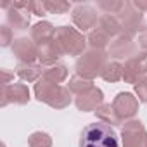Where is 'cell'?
<instances>
[{
	"mask_svg": "<svg viewBox=\"0 0 147 147\" xmlns=\"http://www.w3.org/2000/svg\"><path fill=\"white\" fill-rule=\"evenodd\" d=\"M135 5H137L140 11H147V0H142V2H135Z\"/></svg>",
	"mask_w": 147,
	"mask_h": 147,
	"instance_id": "32",
	"label": "cell"
},
{
	"mask_svg": "<svg viewBox=\"0 0 147 147\" xmlns=\"http://www.w3.org/2000/svg\"><path fill=\"white\" fill-rule=\"evenodd\" d=\"M35 97L54 109H64L71 104V92L67 87L47 82L43 78L35 83Z\"/></svg>",
	"mask_w": 147,
	"mask_h": 147,
	"instance_id": "2",
	"label": "cell"
},
{
	"mask_svg": "<svg viewBox=\"0 0 147 147\" xmlns=\"http://www.w3.org/2000/svg\"><path fill=\"white\" fill-rule=\"evenodd\" d=\"M16 73H18V76L24 82H38L43 75V67L38 66V64H23L19 62L18 67H16Z\"/></svg>",
	"mask_w": 147,
	"mask_h": 147,
	"instance_id": "17",
	"label": "cell"
},
{
	"mask_svg": "<svg viewBox=\"0 0 147 147\" xmlns=\"http://www.w3.org/2000/svg\"><path fill=\"white\" fill-rule=\"evenodd\" d=\"M30 11L31 14L38 16V18H43L47 16V7H45V2H40V0H33V2H30Z\"/></svg>",
	"mask_w": 147,
	"mask_h": 147,
	"instance_id": "27",
	"label": "cell"
},
{
	"mask_svg": "<svg viewBox=\"0 0 147 147\" xmlns=\"http://www.w3.org/2000/svg\"><path fill=\"white\" fill-rule=\"evenodd\" d=\"M109 54L116 59H131L137 55V43L133 42V36H126V35H118L113 42H111V49Z\"/></svg>",
	"mask_w": 147,
	"mask_h": 147,
	"instance_id": "14",
	"label": "cell"
},
{
	"mask_svg": "<svg viewBox=\"0 0 147 147\" xmlns=\"http://www.w3.org/2000/svg\"><path fill=\"white\" fill-rule=\"evenodd\" d=\"M106 82H111V83H114V82H119V80H123V66L119 64V62H107V66L104 67V71H102V75H100Z\"/></svg>",
	"mask_w": 147,
	"mask_h": 147,
	"instance_id": "22",
	"label": "cell"
},
{
	"mask_svg": "<svg viewBox=\"0 0 147 147\" xmlns=\"http://www.w3.org/2000/svg\"><path fill=\"white\" fill-rule=\"evenodd\" d=\"M109 38L111 36L106 31H102L100 28H95L88 35V43H90V47L94 50H104L107 47V43H109Z\"/></svg>",
	"mask_w": 147,
	"mask_h": 147,
	"instance_id": "21",
	"label": "cell"
},
{
	"mask_svg": "<svg viewBox=\"0 0 147 147\" xmlns=\"http://www.w3.org/2000/svg\"><path fill=\"white\" fill-rule=\"evenodd\" d=\"M107 66V54L104 50H88L76 61V75L85 80H94L102 75L104 67Z\"/></svg>",
	"mask_w": 147,
	"mask_h": 147,
	"instance_id": "4",
	"label": "cell"
},
{
	"mask_svg": "<svg viewBox=\"0 0 147 147\" xmlns=\"http://www.w3.org/2000/svg\"><path fill=\"white\" fill-rule=\"evenodd\" d=\"M97 28H100L102 31H106L109 36H118L121 35V26H119V21L116 16H109V14H104L99 18V23H97Z\"/></svg>",
	"mask_w": 147,
	"mask_h": 147,
	"instance_id": "19",
	"label": "cell"
},
{
	"mask_svg": "<svg viewBox=\"0 0 147 147\" xmlns=\"http://www.w3.org/2000/svg\"><path fill=\"white\" fill-rule=\"evenodd\" d=\"M138 47L144 52H147V26L142 28V31L138 33Z\"/></svg>",
	"mask_w": 147,
	"mask_h": 147,
	"instance_id": "30",
	"label": "cell"
},
{
	"mask_svg": "<svg viewBox=\"0 0 147 147\" xmlns=\"http://www.w3.org/2000/svg\"><path fill=\"white\" fill-rule=\"evenodd\" d=\"M45 7H47V11L50 14H64V12H67L71 9V4L62 2V0H55V2H54V0H47Z\"/></svg>",
	"mask_w": 147,
	"mask_h": 147,
	"instance_id": "26",
	"label": "cell"
},
{
	"mask_svg": "<svg viewBox=\"0 0 147 147\" xmlns=\"http://www.w3.org/2000/svg\"><path fill=\"white\" fill-rule=\"evenodd\" d=\"M11 42H14V40H12V28L2 26V28H0V45H2V47H7Z\"/></svg>",
	"mask_w": 147,
	"mask_h": 147,
	"instance_id": "29",
	"label": "cell"
},
{
	"mask_svg": "<svg viewBox=\"0 0 147 147\" xmlns=\"http://www.w3.org/2000/svg\"><path fill=\"white\" fill-rule=\"evenodd\" d=\"M147 76V52L137 54L135 57L128 59L123 66V80L126 83H138Z\"/></svg>",
	"mask_w": 147,
	"mask_h": 147,
	"instance_id": "7",
	"label": "cell"
},
{
	"mask_svg": "<svg viewBox=\"0 0 147 147\" xmlns=\"http://www.w3.org/2000/svg\"><path fill=\"white\" fill-rule=\"evenodd\" d=\"M123 147H147V131L138 119H131L123 125L121 130Z\"/></svg>",
	"mask_w": 147,
	"mask_h": 147,
	"instance_id": "6",
	"label": "cell"
},
{
	"mask_svg": "<svg viewBox=\"0 0 147 147\" xmlns=\"http://www.w3.org/2000/svg\"><path fill=\"white\" fill-rule=\"evenodd\" d=\"M2 76H4L2 85H4V87H5V85H11V80L14 78V75H11V73H9L7 69H2Z\"/></svg>",
	"mask_w": 147,
	"mask_h": 147,
	"instance_id": "31",
	"label": "cell"
},
{
	"mask_svg": "<svg viewBox=\"0 0 147 147\" xmlns=\"http://www.w3.org/2000/svg\"><path fill=\"white\" fill-rule=\"evenodd\" d=\"M11 102L19 104V106H24L30 102V90L24 83H11L2 88V102H0V106L5 107Z\"/></svg>",
	"mask_w": 147,
	"mask_h": 147,
	"instance_id": "11",
	"label": "cell"
},
{
	"mask_svg": "<svg viewBox=\"0 0 147 147\" xmlns=\"http://www.w3.org/2000/svg\"><path fill=\"white\" fill-rule=\"evenodd\" d=\"M54 33H55V28L49 21H42V23H36L31 28V40L36 45H43V43L52 42Z\"/></svg>",
	"mask_w": 147,
	"mask_h": 147,
	"instance_id": "15",
	"label": "cell"
},
{
	"mask_svg": "<svg viewBox=\"0 0 147 147\" xmlns=\"http://www.w3.org/2000/svg\"><path fill=\"white\" fill-rule=\"evenodd\" d=\"M121 26V35L126 36H133L137 31H142V24H144V14L142 11L135 5V2H125L123 11L116 16Z\"/></svg>",
	"mask_w": 147,
	"mask_h": 147,
	"instance_id": "5",
	"label": "cell"
},
{
	"mask_svg": "<svg viewBox=\"0 0 147 147\" xmlns=\"http://www.w3.org/2000/svg\"><path fill=\"white\" fill-rule=\"evenodd\" d=\"M52 40L61 55H83L85 43L88 42L76 28H69V26L55 28Z\"/></svg>",
	"mask_w": 147,
	"mask_h": 147,
	"instance_id": "3",
	"label": "cell"
},
{
	"mask_svg": "<svg viewBox=\"0 0 147 147\" xmlns=\"http://www.w3.org/2000/svg\"><path fill=\"white\" fill-rule=\"evenodd\" d=\"M102 100H104L102 90L97 88V87H92V88H88V90L78 94L76 99H75V104H76V107H78L80 111H83V113H92V111L95 113L97 107L104 104Z\"/></svg>",
	"mask_w": 147,
	"mask_h": 147,
	"instance_id": "13",
	"label": "cell"
},
{
	"mask_svg": "<svg viewBox=\"0 0 147 147\" xmlns=\"http://www.w3.org/2000/svg\"><path fill=\"white\" fill-rule=\"evenodd\" d=\"M94 87V83L90 82V80H85V78H82V76H78V75H75L71 80H69V83H67V88H69V92L71 94H82V92H85V90H88V88H92Z\"/></svg>",
	"mask_w": 147,
	"mask_h": 147,
	"instance_id": "23",
	"label": "cell"
},
{
	"mask_svg": "<svg viewBox=\"0 0 147 147\" xmlns=\"http://www.w3.org/2000/svg\"><path fill=\"white\" fill-rule=\"evenodd\" d=\"M4 9H9L7 12V23L14 30H26L30 26V2H12L4 4Z\"/></svg>",
	"mask_w": 147,
	"mask_h": 147,
	"instance_id": "8",
	"label": "cell"
},
{
	"mask_svg": "<svg viewBox=\"0 0 147 147\" xmlns=\"http://www.w3.org/2000/svg\"><path fill=\"white\" fill-rule=\"evenodd\" d=\"M59 57H61V54H59L57 47L54 45V40H52V42H49V43L38 45V61H40V64H42V66L50 67V66H54V64H55V61H57Z\"/></svg>",
	"mask_w": 147,
	"mask_h": 147,
	"instance_id": "16",
	"label": "cell"
},
{
	"mask_svg": "<svg viewBox=\"0 0 147 147\" xmlns=\"http://www.w3.org/2000/svg\"><path fill=\"white\" fill-rule=\"evenodd\" d=\"M73 23L78 26V31H88L99 23L97 11L92 5H76L73 9Z\"/></svg>",
	"mask_w": 147,
	"mask_h": 147,
	"instance_id": "12",
	"label": "cell"
},
{
	"mask_svg": "<svg viewBox=\"0 0 147 147\" xmlns=\"http://www.w3.org/2000/svg\"><path fill=\"white\" fill-rule=\"evenodd\" d=\"M113 107L116 116L125 121V119H131L137 111H138V99L133 97L130 92H121L116 95V99L113 100Z\"/></svg>",
	"mask_w": 147,
	"mask_h": 147,
	"instance_id": "9",
	"label": "cell"
},
{
	"mask_svg": "<svg viewBox=\"0 0 147 147\" xmlns=\"http://www.w3.org/2000/svg\"><path fill=\"white\" fill-rule=\"evenodd\" d=\"M43 80L47 82H52V83H62L66 78H67V67L64 64H54L47 69H43V75H42Z\"/></svg>",
	"mask_w": 147,
	"mask_h": 147,
	"instance_id": "18",
	"label": "cell"
},
{
	"mask_svg": "<svg viewBox=\"0 0 147 147\" xmlns=\"http://www.w3.org/2000/svg\"><path fill=\"white\" fill-rule=\"evenodd\" d=\"M123 7H125V2H121V0H100L99 2V9L109 16H118L123 11Z\"/></svg>",
	"mask_w": 147,
	"mask_h": 147,
	"instance_id": "24",
	"label": "cell"
},
{
	"mask_svg": "<svg viewBox=\"0 0 147 147\" xmlns=\"http://www.w3.org/2000/svg\"><path fill=\"white\" fill-rule=\"evenodd\" d=\"M95 114H97V118H99L102 123H106V125H109V126L121 123V119H119V118L116 116V113H114L113 104H102V106H99L97 111H95Z\"/></svg>",
	"mask_w": 147,
	"mask_h": 147,
	"instance_id": "20",
	"label": "cell"
},
{
	"mask_svg": "<svg viewBox=\"0 0 147 147\" xmlns=\"http://www.w3.org/2000/svg\"><path fill=\"white\" fill-rule=\"evenodd\" d=\"M12 52L23 64H35L38 59V45L31 38H16L12 42Z\"/></svg>",
	"mask_w": 147,
	"mask_h": 147,
	"instance_id": "10",
	"label": "cell"
},
{
	"mask_svg": "<svg viewBox=\"0 0 147 147\" xmlns=\"http://www.w3.org/2000/svg\"><path fill=\"white\" fill-rule=\"evenodd\" d=\"M28 145L30 147H52V138L45 131H35L30 135Z\"/></svg>",
	"mask_w": 147,
	"mask_h": 147,
	"instance_id": "25",
	"label": "cell"
},
{
	"mask_svg": "<svg viewBox=\"0 0 147 147\" xmlns=\"http://www.w3.org/2000/svg\"><path fill=\"white\" fill-rule=\"evenodd\" d=\"M135 92L138 95V100L144 102V104H147V76L135 85Z\"/></svg>",
	"mask_w": 147,
	"mask_h": 147,
	"instance_id": "28",
	"label": "cell"
},
{
	"mask_svg": "<svg viewBox=\"0 0 147 147\" xmlns=\"http://www.w3.org/2000/svg\"><path fill=\"white\" fill-rule=\"evenodd\" d=\"M80 147H119V138L113 126L97 121L83 128L80 135Z\"/></svg>",
	"mask_w": 147,
	"mask_h": 147,
	"instance_id": "1",
	"label": "cell"
}]
</instances>
